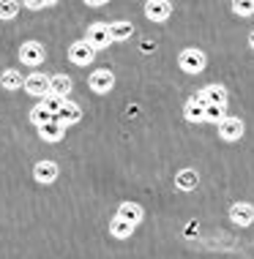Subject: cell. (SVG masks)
<instances>
[{
	"label": "cell",
	"mask_w": 254,
	"mask_h": 259,
	"mask_svg": "<svg viewBox=\"0 0 254 259\" xmlns=\"http://www.w3.org/2000/svg\"><path fill=\"white\" fill-rule=\"evenodd\" d=\"M192 99L197 104H202V107H208V104H219V107H224V104H227V90H224V85H208V88L197 90Z\"/></svg>",
	"instance_id": "obj_2"
},
{
	"label": "cell",
	"mask_w": 254,
	"mask_h": 259,
	"mask_svg": "<svg viewBox=\"0 0 254 259\" xmlns=\"http://www.w3.org/2000/svg\"><path fill=\"white\" fill-rule=\"evenodd\" d=\"M71 76L66 74H55L49 76V93L52 96H60V99H68V93H71Z\"/></svg>",
	"instance_id": "obj_13"
},
{
	"label": "cell",
	"mask_w": 254,
	"mask_h": 259,
	"mask_svg": "<svg viewBox=\"0 0 254 259\" xmlns=\"http://www.w3.org/2000/svg\"><path fill=\"white\" fill-rule=\"evenodd\" d=\"M63 101L66 99H60V96H52V93H47L44 99H41V107H44L47 112H52V115H58L60 107H63Z\"/></svg>",
	"instance_id": "obj_22"
},
{
	"label": "cell",
	"mask_w": 254,
	"mask_h": 259,
	"mask_svg": "<svg viewBox=\"0 0 254 259\" xmlns=\"http://www.w3.org/2000/svg\"><path fill=\"white\" fill-rule=\"evenodd\" d=\"M134 224L131 221H126V219H121V215H115V219L110 221V235L112 237H118V240H126V237H131L134 235Z\"/></svg>",
	"instance_id": "obj_15"
},
{
	"label": "cell",
	"mask_w": 254,
	"mask_h": 259,
	"mask_svg": "<svg viewBox=\"0 0 254 259\" xmlns=\"http://www.w3.org/2000/svg\"><path fill=\"white\" fill-rule=\"evenodd\" d=\"M39 137L44 139V142H60V139L66 137V128H63L58 120H49L44 125H39Z\"/></svg>",
	"instance_id": "obj_14"
},
{
	"label": "cell",
	"mask_w": 254,
	"mask_h": 259,
	"mask_svg": "<svg viewBox=\"0 0 254 259\" xmlns=\"http://www.w3.org/2000/svg\"><path fill=\"white\" fill-rule=\"evenodd\" d=\"M0 85H3L6 90H19L25 85L22 74L17 71V68H9V71H3V76H0Z\"/></svg>",
	"instance_id": "obj_19"
},
{
	"label": "cell",
	"mask_w": 254,
	"mask_h": 259,
	"mask_svg": "<svg viewBox=\"0 0 254 259\" xmlns=\"http://www.w3.org/2000/svg\"><path fill=\"white\" fill-rule=\"evenodd\" d=\"M219 137H222L224 142H238V139L243 137V120L241 117H224V120L219 123Z\"/></svg>",
	"instance_id": "obj_8"
},
{
	"label": "cell",
	"mask_w": 254,
	"mask_h": 259,
	"mask_svg": "<svg viewBox=\"0 0 254 259\" xmlns=\"http://www.w3.org/2000/svg\"><path fill=\"white\" fill-rule=\"evenodd\" d=\"M230 221L238 224V227H249L254 224V207L249 202H238V205L230 207Z\"/></svg>",
	"instance_id": "obj_12"
},
{
	"label": "cell",
	"mask_w": 254,
	"mask_h": 259,
	"mask_svg": "<svg viewBox=\"0 0 254 259\" xmlns=\"http://www.w3.org/2000/svg\"><path fill=\"white\" fill-rule=\"evenodd\" d=\"M197 183H200V175L194 169H180L175 175V188H180V191H194Z\"/></svg>",
	"instance_id": "obj_17"
},
{
	"label": "cell",
	"mask_w": 254,
	"mask_h": 259,
	"mask_svg": "<svg viewBox=\"0 0 254 259\" xmlns=\"http://www.w3.org/2000/svg\"><path fill=\"white\" fill-rule=\"evenodd\" d=\"M251 3H254V0H251Z\"/></svg>",
	"instance_id": "obj_30"
},
{
	"label": "cell",
	"mask_w": 254,
	"mask_h": 259,
	"mask_svg": "<svg viewBox=\"0 0 254 259\" xmlns=\"http://www.w3.org/2000/svg\"><path fill=\"white\" fill-rule=\"evenodd\" d=\"M232 14H235V17H251L254 3L251 0H232Z\"/></svg>",
	"instance_id": "obj_23"
},
{
	"label": "cell",
	"mask_w": 254,
	"mask_h": 259,
	"mask_svg": "<svg viewBox=\"0 0 254 259\" xmlns=\"http://www.w3.org/2000/svg\"><path fill=\"white\" fill-rule=\"evenodd\" d=\"M178 66H180V71H186V74H202V71H205V66H208L205 52L189 47V50H183L178 55Z\"/></svg>",
	"instance_id": "obj_1"
},
{
	"label": "cell",
	"mask_w": 254,
	"mask_h": 259,
	"mask_svg": "<svg viewBox=\"0 0 254 259\" xmlns=\"http://www.w3.org/2000/svg\"><path fill=\"white\" fill-rule=\"evenodd\" d=\"M93 58H96V50L88 41H74V44L68 47V60H71L74 66H88V63H93Z\"/></svg>",
	"instance_id": "obj_6"
},
{
	"label": "cell",
	"mask_w": 254,
	"mask_h": 259,
	"mask_svg": "<svg viewBox=\"0 0 254 259\" xmlns=\"http://www.w3.org/2000/svg\"><path fill=\"white\" fill-rule=\"evenodd\" d=\"M172 14V3L169 0H148L145 3V17L151 22H167Z\"/></svg>",
	"instance_id": "obj_9"
},
{
	"label": "cell",
	"mask_w": 254,
	"mask_h": 259,
	"mask_svg": "<svg viewBox=\"0 0 254 259\" xmlns=\"http://www.w3.org/2000/svg\"><path fill=\"white\" fill-rule=\"evenodd\" d=\"M85 3H88V6H93V9H98V6H107L110 0H85Z\"/></svg>",
	"instance_id": "obj_27"
},
{
	"label": "cell",
	"mask_w": 254,
	"mask_h": 259,
	"mask_svg": "<svg viewBox=\"0 0 254 259\" xmlns=\"http://www.w3.org/2000/svg\"><path fill=\"white\" fill-rule=\"evenodd\" d=\"M88 85L93 93H110V90L115 88V74H112L110 68H96V71L90 74Z\"/></svg>",
	"instance_id": "obj_5"
},
{
	"label": "cell",
	"mask_w": 254,
	"mask_h": 259,
	"mask_svg": "<svg viewBox=\"0 0 254 259\" xmlns=\"http://www.w3.org/2000/svg\"><path fill=\"white\" fill-rule=\"evenodd\" d=\"M19 11L17 0H0V19H14Z\"/></svg>",
	"instance_id": "obj_24"
},
{
	"label": "cell",
	"mask_w": 254,
	"mask_h": 259,
	"mask_svg": "<svg viewBox=\"0 0 254 259\" xmlns=\"http://www.w3.org/2000/svg\"><path fill=\"white\" fill-rule=\"evenodd\" d=\"M131 33H134V25L131 22H112L110 25L112 41H126V38H131Z\"/></svg>",
	"instance_id": "obj_20"
},
{
	"label": "cell",
	"mask_w": 254,
	"mask_h": 259,
	"mask_svg": "<svg viewBox=\"0 0 254 259\" xmlns=\"http://www.w3.org/2000/svg\"><path fill=\"white\" fill-rule=\"evenodd\" d=\"M19 60H22V66H30V68L41 66L44 63V47L39 41H25L19 47Z\"/></svg>",
	"instance_id": "obj_4"
},
{
	"label": "cell",
	"mask_w": 254,
	"mask_h": 259,
	"mask_svg": "<svg viewBox=\"0 0 254 259\" xmlns=\"http://www.w3.org/2000/svg\"><path fill=\"white\" fill-rule=\"evenodd\" d=\"M205 120L219 125L224 120V107H219V104H208V107H205Z\"/></svg>",
	"instance_id": "obj_25"
},
{
	"label": "cell",
	"mask_w": 254,
	"mask_h": 259,
	"mask_svg": "<svg viewBox=\"0 0 254 259\" xmlns=\"http://www.w3.org/2000/svg\"><path fill=\"white\" fill-rule=\"evenodd\" d=\"M49 120H55V115H52V112H47L41 104L30 109V123H33V125H44V123H49Z\"/></svg>",
	"instance_id": "obj_21"
},
{
	"label": "cell",
	"mask_w": 254,
	"mask_h": 259,
	"mask_svg": "<svg viewBox=\"0 0 254 259\" xmlns=\"http://www.w3.org/2000/svg\"><path fill=\"white\" fill-rule=\"evenodd\" d=\"M55 120H58L63 128H71V125H77L82 120V109H80V104H74V101H63V107H60V112L55 115Z\"/></svg>",
	"instance_id": "obj_7"
},
{
	"label": "cell",
	"mask_w": 254,
	"mask_h": 259,
	"mask_svg": "<svg viewBox=\"0 0 254 259\" xmlns=\"http://www.w3.org/2000/svg\"><path fill=\"white\" fill-rule=\"evenodd\" d=\"M118 215L126 219V221H131L134 227H137V224L145 219V210H142V205H137V202H123V205L118 207Z\"/></svg>",
	"instance_id": "obj_16"
},
{
	"label": "cell",
	"mask_w": 254,
	"mask_h": 259,
	"mask_svg": "<svg viewBox=\"0 0 254 259\" xmlns=\"http://www.w3.org/2000/svg\"><path fill=\"white\" fill-rule=\"evenodd\" d=\"M55 3H58V0H44V6H55Z\"/></svg>",
	"instance_id": "obj_29"
},
{
	"label": "cell",
	"mask_w": 254,
	"mask_h": 259,
	"mask_svg": "<svg viewBox=\"0 0 254 259\" xmlns=\"http://www.w3.org/2000/svg\"><path fill=\"white\" fill-rule=\"evenodd\" d=\"M249 44H251V50H254V30H251V36H249Z\"/></svg>",
	"instance_id": "obj_28"
},
{
	"label": "cell",
	"mask_w": 254,
	"mask_h": 259,
	"mask_svg": "<svg viewBox=\"0 0 254 259\" xmlns=\"http://www.w3.org/2000/svg\"><path fill=\"white\" fill-rule=\"evenodd\" d=\"M58 164L55 161H39L36 166H33V178L39 180V183H44V186H49V183H55L58 180Z\"/></svg>",
	"instance_id": "obj_11"
},
{
	"label": "cell",
	"mask_w": 254,
	"mask_h": 259,
	"mask_svg": "<svg viewBox=\"0 0 254 259\" xmlns=\"http://www.w3.org/2000/svg\"><path fill=\"white\" fill-rule=\"evenodd\" d=\"M22 88H25L30 96H39V99H44V96L49 93V76L33 71V74L25 76V85H22Z\"/></svg>",
	"instance_id": "obj_10"
},
{
	"label": "cell",
	"mask_w": 254,
	"mask_h": 259,
	"mask_svg": "<svg viewBox=\"0 0 254 259\" xmlns=\"http://www.w3.org/2000/svg\"><path fill=\"white\" fill-rule=\"evenodd\" d=\"M183 115H186L189 123H202V120H205V107H202V104H197L194 99H189L186 107H183Z\"/></svg>",
	"instance_id": "obj_18"
},
{
	"label": "cell",
	"mask_w": 254,
	"mask_h": 259,
	"mask_svg": "<svg viewBox=\"0 0 254 259\" xmlns=\"http://www.w3.org/2000/svg\"><path fill=\"white\" fill-rule=\"evenodd\" d=\"M22 3H25V9H30V11H41V9H47L44 0H22Z\"/></svg>",
	"instance_id": "obj_26"
},
{
	"label": "cell",
	"mask_w": 254,
	"mask_h": 259,
	"mask_svg": "<svg viewBox=\"0 0 254 259\" xmlns=\"http://www.w3.org/2000/svg\"><path fill=\"white\" fill-rule=\"evenodd\" d=\"M85 41H88L90 47L98 52V50H107V47L112 44V36H110V25L104 22H96L88 27V36H85Z\"/></svg>",
	"instance_id": "obj_3"
}]
</instances>
